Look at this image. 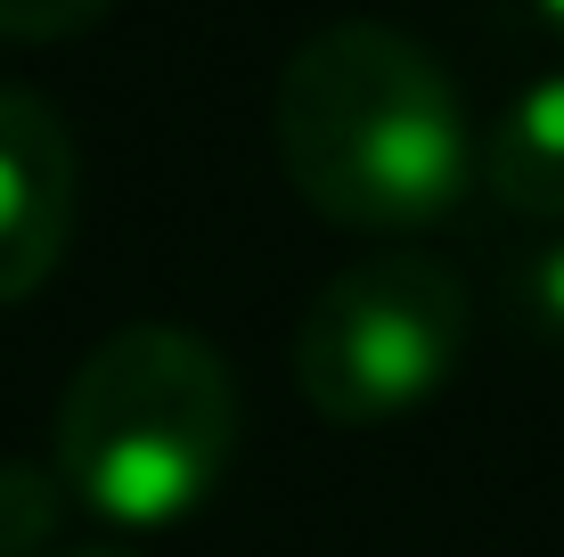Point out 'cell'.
<instances>
[{
    "mask_svg": "<svg viewBox=\"0 0 564 557\" xmlns=\"http://www.w3.org/2000/svg\"><path fill=\"white\" fill-rule=\"evenodd\" d=\"M523 312L540 320V336L564 344V246H549V255L523 271Z\"/></svg>",
    "mask_w": 564,
    "mask_h": 557,
    "instance_id": "8",
    "label": "cell"
},
{
    "mask_svg": "<svg viewBox=\"0 0 564 557\" xmlns=\"http://www.w3.org/2000/svg\"><path fill=\"white\" fill-rule=\"evenodd\" d=\"M66 557H123V549H66Z\"/></svg>",
    "mask_w": 564,
    "mask_h": 557,
    "instance_id": "10",
    "label": "cell"
},
{
    "mask_svg": "<svg viewBox=\"0 0 564 557\" xmlns=\"http://www.w3.org/2000/svg\"><path fill=\"white\" fill-rule=\"evenodd\" d=\"M482 181L508 214L564 222V74H540L499 107L491 140H482Z\"/></svg>",
    "mask_w": 564,
    "mask_h": 557,
    "instance_id": "5",
    "label": "cell"
},
{
    "mask_svg": "<svg viewBox=\"0 0 564 557\" xmlns=\"http://www.w3.org/2000/svg\"><path fill=\"white\" fill-rule=\"evenodd\" d=\"M540 17H549V25L564 33V0H540Z\"/></svg>",
    "mask_w": 564,
    "mask_h": 557,
    "instance_id": "9",
    "label": "cell"
},
{
    "mask_svg": "<svg viewBox=\"0 0 564 557\" xmlns=\"http://www.w3.org/2000/svg\"><path fill=\"white\" fill-rule=\"evenodd\" d=\"M229 451L238 386L205 336L164 320L99 336L57 394V484L107 525H181L221 484Z\"/></svg>",
    "mask_w": 564,
    "mask_h": 557,
    "instance_id": "2",
    "label": "cell"
},
{
    "mask_svg": "<svg viewBox=\"0 0 564 557\" xmlns=\"http://www.w3.org/2000/svg\"><path fill=\"white\" fill-rule=\"evenodd\" d=\"M115 0H0V42H74Z\"/></svg>",
    "mask_w": 564,
    "mask_h": 557,
    "instance_id": "7",
    "label": "cell"
},
{
    "mask_svg": "<svg viewBox=\"0 0 564 557\" xmlns=\"http://www.w3.org/2000/svg\"><path fill=\"white\" fill-rule=\"evenodd\" d=\"M279 164L295 197L336 229L417 238L451 222L475 181V140L451 74L393 25H327L279 74Z\"/></svg>",
    "mask_w": 564,
    "mask_h": 557,
    "instance_id": "1",
    "label": "cell"
},
{
    "mask_svg": "<svg viewBox=\"0 0 564 557\" xmlns=\"http://www.w3.org/2000/svg\"><path fill=\"white\" fill-rule=\"evenodd\" d=\"M466 353V287L434 255L352 263L295 329V386L327 427H393L451 386Z\"/></svg>",
    "mask_w": 564,
    "mask_h": 557,
    "instance_id": "3",
    "label": "cell"
},
{
    "mask_svg": "<svg viewBox=\"0 0 564 557\" xmlns=\"http://www.w3.org/2000/svg\"><path fill=\"white\" fill-rule=\"evenodd\" d=\"M57 533V475L0 459V557H25Z\"/></svg>",
    "mask_w": 564,
    "mask_h": 557,
    "instance_id": "6",
    "label": "cell"
},
{
    "mask_svg": "<svg viewBox=\"0 0 564 557\" xmlns=\"http://www.w3.org/2000/svg\"><path fill=\"white\" fill-rule=\"evenodd\" d=\"M74 238V131L42 90L0 83V303H25Z\"/></svg>",
    "mask_w": 564,
    "mask_h": 557,
    "instance_id": "4",
    "label": "cell"
}]
</instances>
